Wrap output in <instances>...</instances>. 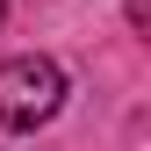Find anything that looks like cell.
Instances as JSON below:
<instances>
[{
  "instance_id": "1",
  "label": "cell",
  "mask_w": 151,
  "mask_h": 151,
  "mask_svg": "<svg viewBox=\"0 0 151 151\" xmlns=\"http://www.w3.org/2000/svg\"><path fill=\"white\" fill-rule=\"evenodd\" d=\"M65 101V72L50 58H7L0 65V129H36Z\"/></svg>"
},
{
  "instance_id": "2",
  "label": "cell",
  "mask_w": 151,
  "mask_h": 151,
  "mask_svg": "<svg viewBox=\"0 0 151 151\" xmlns=\"http://www.w3.org/2000/svg\"><path fill=\"white\" fill-rule=\"evenodd\" d=\"M0 14H7V0H0Z\"/></svg>"
}]
</instances>
